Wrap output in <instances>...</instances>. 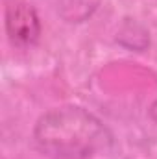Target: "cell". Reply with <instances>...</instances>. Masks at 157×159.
I'll use <instances>...</instances> for the list:
<instances>
[{"label":"cell","instance_id":"1","mask_svg":"<svg viewBox=\"0 0 157 159\" xmlns=\"http://www.w3.org/2000/svg\"><path fill=\"white\" fill-rule=\"evenodd\" d=\"M34 144L50 159H91L111 148L113 133L89 109L61 106L39 117Z\"/></svg>","mask_w":157,"mask_h":159},{"label":"cell","instance_id":"2","mask_svg":"<svg viewBox=\"0 0 157 159\" xmlns=\"http://www.w3.org/2000/svg\"><path fill=\"white\" fill-rule=\"evenodd\" d=\"M41 19L35 7L24 0H13L6 7V34L15 46L26 48L41 37Z\"/></svg>","mask_w":157,"mask_h":159},{"label":"cell","instance_id":"3","mask_svg":"<svg viewBox=\"0 0 157 159\" xmlns=\"http://www.w3.org/2000/svg\"><path fill=\"white\" fill-rule=\"evenodd\" d=\"M150 117H152V120L157 122V98L154 100V104L150 106Z\"/></svg>","mask_w":157,"mask_h":159}]
</instances>
